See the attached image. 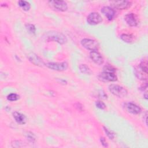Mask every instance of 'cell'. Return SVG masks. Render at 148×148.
<instances>
[{
	"label": "cell",
	"mask_w": 148,
	"mask_h": 148,
	"mask_svg": "<svg viewBox=\"0 0 148 148\" xmlns=\"http://www.w3.org/2000/svg\"><path fill=\"white\" fill-rule=\"evenodd\" d=\"M18 6L24 11H28L31 8L30 3L26 1L21 0L18 2Z\"/></svg>",
	"instance_id": "cell-17"
},
{
	"label": "cell",
	"mask_w": 148,
	"mask_h": 148,
	"mask_svg": "<svg viewBox=\"0 0 148 148\" xmlns=\"http://www.w3.org/2000/svg\"><path fill=\"white\" fill-rule=\"evenodd\" d=\"M120 38L122 40H123L126 43H131L133 40V36L131 35L126 34H123L121 35Z\"/></svg>",
	"instance_id": "cell-18"
},
{
	"label": "cell",
	"mask_w": 148,
	"mask_h": 148,
	"mask_svg": "<svg viewBox=\"0 0 148 148\" xmlns=\"http://www.w3.org/2000/svg\"><path fill=\"white\" fill-rule=\"evenodd\" d=\"M116 70L110 65H106L104 66L103 72L99 73L98 78L100 80L107 82H115L117 80V76L115 74Z\"/></svg>",
	"instance_id": "cell-1"
},
{
	"label": "cell",
	"mask_w": 148,
	"mask_h": 148,
	"mask_svg": "<svg viewBox=\"0 0 148 148\" xmlns=\"http://www.w3.org/2000/svg\"><path fill=\"white\" fill-rule=\"evenodd\" d=\"M147 87V83H145V84H143L141 87H140V89L142 91H144L145 90H146Z\"/></svg>",
	"instance_id": "cell-27"
},
{
	"label": "cell",
	"mask_w": 148,
	"mask_h": 148,
	"mask_svg": "<svg viewBox=\"0 0 148 148\" xmlns=\"http://www.w3.org/2000/svg\"><path fill=\"white\" fill-rule=\"evenodd\" d=\"M101 12L107 17V18L109 21L113 20L115 16L114 10L109 6H105L102 7L101 9Z\"/></svg>",
	"instance_id": "cell-12"
},
{
	"label": "cell",
	"mask_w": 148,
	"mask_h": 148,
	"mask_svg": "<svg viewBox=\"0 0 148 148\" xmlns=\"http://www.w3.org/2000/svg\"><path fill=\"white\" fill-rule=\"evenodd\" d=\"M46 38L49 40H54L60 44H64L66 42L65 35L58 32H49L46 34Z\"/></svg>",
	"instance_id": "cell-3"
},
{
	"label": "cell",
	"mask_w": 148,
	"mask_h": 148,
	"mask_svg": "<svg viewBox=\"0 0 148 148\" xmlns=\"http://www.w3.org/2000/svg\"><path fill=\"white\" fill-rule=\"evenodd\" d=\"M127 110L133 114H138L141 112V108L135 103L132 102H127L125 104Z\"/></svg>",
	"instance_id": "cell-9"
},
{
	"label": "cell",
	"mask_w": 148,
	"mask_h": 148,
	"mask_svg": "<svg viewBox=\"0 0 148 148\" xmlns=\"http://www.w3.org/2000/svg\"><path fill=\"white\" fill-rule=\"evenodd\" d=\"M28 58L29 61H31L35 65L42 66L43 65H45L43 61L39 57H38V55L34 53H31L29 54L28 56Z\"/></svg>",
	"instance_id": "cell-13"
},
{
	"label": "cell",
	"mask_w": 148,
	"mask_h": 148,
	"mask_svg": "<svg viewBox=\"0 0 148 148\" xmlns=\"http://www.w3.org/2000/svg\"><path fill=\"white\" fill-rule=\"evenodd\" d=\"M109 90L113 95L119 98L125 97L128 94V91L124 87L117 84H112L109 85Z\"/></svg>",
	"instance_id": "cell-2"
},
{
	"label": "cell",
	"mask_w": 148,
	"mask_h": 148,
	"mask_svg": "<svg viewBox=\"0 0 148 148\" xmlns=\"http://www.w3.org/2000/svg\"><path fill=\"white\" fill-rule=\"evenodd\" d=\"M135 75L139 79L146 80L147 79V73L141 69L139 66L135 69Z\"/></svg>",
	"instance_id": "cell-15"
},
{
	"label": "cell",
	"mask_w": 148,
	"mask_h": 148,
	"mask_svg": "<svg viewBox=\"0 0 148 148\" xmlns=\"http://www.w3.org/2000/svg\"><path fill=\"white\" fill-rule=\"evenodd\" d=\"M124 20L128 25L131 27H135L138 24L137 16L134 13H128L124 16Z\"/></svg>",
	"instance_id": "cell-10"
},
{
	"label": "cell",
	"mask_w": 148,
	"mask_h": 148,
	"mask_svg": "<svg viewBox=\"0 0 148 148\" xmlns=\"http://www.w3.org/2000/svg\"><path fill=\"white\" fill-rule=\"evenodd\" d=\"M140 68L145 72L147 73V60H143L139 65Z\"/></svg>",
	"instance_id": "cell-23"
},
{
	"label": "cell",
	"mask_w": 148,
	"mask_h": 148,
	"mask_svg": "<svg viewBox=\"0 0 148 148\" xmlns=\"http://www.w3.org/2000/svg\"><path fill=\"white\" fill-rule=\"evenodd\" d=\"M25 28L27 31L31 34H35L36 32V28L34 25L32 24H27L25 25Z\"/></svg>",
	"instance_id": "cell-19"
},
{
	"label": "cell",
	"mask_w": 148,
	"mask_h": 148,
	"mask_svg": "<svg viewBox=\"0 0 148 148\" xmlns=\"http://www.w3.org/2000/svg\"><path fill=\"white\" fill-rule=\"evenodd\" d=\"M79 70L84 75H90L92 73V71L90 68L86 64H80L79 65Z\"/></svg>",
	"instance_id": "cell-16"
},
{
	"label": "cell",
	"mask_w": 148,
	"mask_h": 148,
	"mask_svg": "<svg viewBox=\"0 0 148 148\" xmlns=\"http://www.w3.org/2000/svg\"><path fill=\"white\" fill-rule=\"evenodd\" d=\"M45 65L49 68L57 71H65L68 67V64L66 61L62 62H48Z\"/></svg>",
	"instance_id": "cell-5"
},
{
	"label": "cell",
	"mask_w": 148,
	"mask_h": 148,
	"mask_svg": "<svg viewBox=\"0 0 148 148\" xmlns=\"http://www.w3.org/2000/svg\"><path fill=\"white\" fill-rule=\"evenodd\" d=\"M49 3L58 11L65 12L68 9V5L64 1H51Z\"/></svg>",
	"instance_id": "cell-7"
},
{
	"label": "cell",
	"mask_w": 148,
	"mask_h": 148,
	"mask_svg": "<svg viewBox=\"0 0 148 148\" xmlns=\"http://www.w3.org/2000/svg\"><path fill=\"white\" fill-rule=\"evenodd\" d=\"M103 130H104L106 135H107V136L110 139L113 140L114 138V133L112 131L109 130L108 128H107L105 127H103Z\"/></svg>",
	"instance_id": "cell-21"
},
{
	"label": "cell",
	"mask_w": 148,
	"mask_h": 148,
	"mask_svg": "<svg viewBox=\"0 0 148 148\" xmlns=\"http://www.w3.org/2000/svg\"><path fill=\"white\" fill-rule=\"evenodd\" d=\"M81 45L86 49L91 51H97L99 48V44L96 40L88 38L82 39Z\"/></svg>",
	"instance_id": "cell-4"
},
{
	"label": "cell",
	"mask_w": 148,
	"mask_h": 148,
	"mask_svg": "<svg viewBox=\"0 0 148 148\" xmlns=\"http://www.w3.org/2000/svg\"><path fill=\"white\" fill-rule=\"evenodd\" d=\"M112 3L113 6L116 8V9H118L119 10H124L128 8L131 5V2L124 0V1H113L112 2Z\"/></svg>",
	"instance_id": "cell-11"
},
{
	"label": "cell",
	"mask_w": 148,
	"mask_h": 148,
	"mask_svg": "<svg viewBox=\"0 0 148 148\" xmlns=\"http://www.w3.org/2000/svg\"><path fill=\"white\" fill-rule=\"evenodd\" d=\"M26 138L31 143H34L36 140V137L34 134L31 132H27L26 134Z\"/></svg>",
	"instance_id": "cell-20"
},
{
	"label": "cell",
	"mask_w": 148,
	"mask_h": 148,
	"mask_svg": "<svg viewBox=\"0 0 148 148\" xmlns=\"http://www.w3.org/2000/svg\"><path fill=\"white\" fill-rule=\"evenodd\" d=\"M100 141H101V143L103 147H108V142H106V139H105L103 137H101V138H100Z\"/></svg>",
	"instance_id": "cell-26"
},
{
	"label": "cell",
	"mask_w": 148,
	"mask_h": 148,
	"mask_svg": "<svg viewBox=\"0 0 148 148\" xmlns=\"http://www.w3.org/2000/svg\"><path fill=\"white\" fill-rule=\"evenodd\" d=\"M91 60L96 64L101 65L103 63V58L102 55L97 51H91L90 53Z\"/></svg>",
	"instance_id": "cell-8"
},
{
	"label": "cell",
	"mask_w": 148,
	"mask_h": 148,
	"mask_svg": "<svg viewBox=\"0 0 148 148\" xmlns=\"http://www.w3.org/2000/svg\"><path fill=\"white\" fill-rule=\"evenodd\" d=\"M87 21L90 25H97L102 21V18L97 12H92L87 17Z\"/></svg>",
	"instance_id": "cell-6"
},
{
	"label": "cell",
	"mask_w": 148,
	"mask_h": 148,
	"mask_svg": "<svg viewBox=\"0 0 148 148\" xmlns=\"http://www.w3.org/2000/svg\"><path fill=\"white\" fill-rule=\"evenodd\" d=\"M99 97L101 99H105L107 98V95L105 94V92L103 91H99Z\"/></svg>",
	"instance_id": "cell-25"
},
{
	"label": "cell",
	"mask_w": 148,
	"mask_h": 148,
	"mask_svg": "<svg viewBox=\"0 0 148 148\" xmlns=\"http://www.w3.org/2000/svg\"><path fill=\"white\" fill-rule=\"evenodd\" d=\"M19 95L16 93H11L7 96V99L10 101H15L19 99Z\"/></svg>",
	"instance_id": "cell-22"
},
{
	"label": "cell",
	"mask_w": 148,
	"mask_h": 148,
	"mask_svg": "<svg viewBox=\"0 0 148 148\" xmlns=\"http://www.w3.org/2000/svg\"><path fill=\"white\" fill-rule=\"evenodd\" d=\"M13 117L15 121L19 124H25L27 122L26 116L18 112H14L13 113Z\"/></svg>",
	"instance_id": "cell-14"
},
{
	"label": "cell",
	"mask_w": 148,
	"mask_h": 148,
	"mask_svg": "<svg viewBox=\"0 0 148 148\" xmlns=\"http://www.w3.org/2000/svg\"><path fill=\"white\" fill-rule=\"evenodd\" d=\"M95 106H97V108H99V109H101V110H103L106 108L105 104L101 101H96L95 102Z\"/></svg>",
	"instance_id": "cell-24"
}]
</instances>
